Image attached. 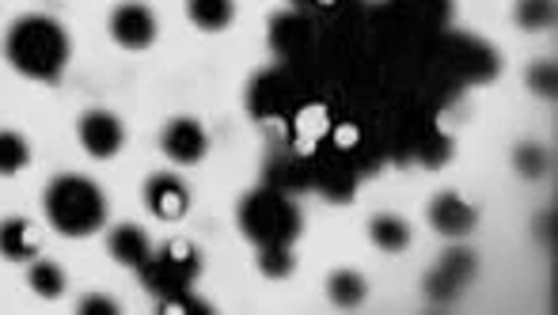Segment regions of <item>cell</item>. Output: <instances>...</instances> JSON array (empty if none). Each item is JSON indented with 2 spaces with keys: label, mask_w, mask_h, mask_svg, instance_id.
<instances>
[{
  "label": "cell",
  "mask_w": 558,
  "mask_h": 315,
  "mask_svg": "<svg viewBox=\"0 0 558 315\" xmlns=\"http://www.w3.org/2000/svg\"><path fill=\"white\" fill-rule=\"evenodd\" d=\"M301 228H304L301 209L281 191H274V186L251 191L240 202V232L255 247H289L301 235Z\"/></svg>",
  "instance_id": "3957f363"
},
{
  "label": "cell",
  "mask_w": 558,
  "mask_h": 315,
  "mask_svg": "<svg viewBox=\"0 0 558 315\" xmlns=\"http://www.w3.org/2000/svg\"><path fill=\"white\" fill-rule=\"evenodd\" d=\"M327 296H331L335 308L353 312V308H361V304H365L368 286H365V278H361V274H353V270H335L331 278H327Z\"/></svg>",
  "instance_id": "9a60e30c"
},
{
  "label": "cell",
  "mask_w": 558,
  "mask_h": 315,
  "mask_svg": "<svg viewBox=\"0 0 558 315\" xmlns=\"http://www.w3.org/2000/svg\"><path fill=\"white\" fill-rule=\"evenodd\" d=\"M76 137H81L84 153L96 156V160H111L122 153L125 145V125L122 118L111 110H88V114L76 122Z\"/></svg>",
  "instance_id": "5b68a950"
},
{
  "label": "cell",
  "mask_w": 558,
  "mask_h": 315,
  "mask_svg": "<svg viewBox=\"0 0 558 315\" xmlns=\"http://www.w3.org/2000/svg\"><path fill=\"white\" fill-rule=\"evenodd\" d=\"M43 209L53 232L69 240L96 235L107 225V198L88 175H58L43 194Z\"/></svg>",
  "instance_id": "7a4b0ae2"
},
{
  "label": "cell",
  "mask_w": 558,
  "mask_h": 315,
  "mask_svg": "<svg viewBox=\"0 0 558 315\" xmlns=\"http://www.w3.org/2000/svg\"><path fill=\"white\" fill-rule=\"evenodd\" d=\"M513 20H517V27L532 31V35H539V31H551L555 20H558L555 0H517Z\"/></svg>",
  "instance_id": "e0dca14e"
},
{
  "label": "cell",
  "mask_w": 558,
  "mask_h": 315,
  "mask_svg": "<svg viewBox=\"0 0 558 315\" xmlns=\"http://www.w3.org/2000/svg\"><path fill=\"white\" fill-rule=\"evenodd\" d=\"M308 31L312 27L304 15H278L270 23V46L278 53H286V58H293V53H301L308 46Z\"/></svg>",
  "instance_id": "4fadbf2b"
},
{
  "label": "cell",
  "mask_w": 558,
  "mask_h": 315,
  "mask_svg": "<svg viewBox=\"0 0 558 315\" xmlns=\"http://www.w3.org/2000/svg\"><path fill=\"white\" fill-rule=\"evenodd\" d=\"M529 92L532 96H539V99H555L558 96V69H555V61L551 58H539V61H532L529 65Z\"/></svg>",
  "instance_id": "44dd1931"
},
{
  "label": "cell",
  "mask_w": 558,
  "mask_h": 315,
  "mask_svg": "<svg viewBox=\"0 0 558 315\" xmlns=\"http://www.w3.org/2000/svg\"><path fill=\"white\" fill-rule=\"evenodd\" d=\"M76 312L81 315H118L122 308L111 301V296H104V293H88V296H81V304H76Z\"/></svg>",
  "instance_id": "cb8c5ba5"
},
{
  "label": "cell",
  "mask_w": 558,
  "mask_h": 315,
  "mask_svg": "<svg viewBox=\"0 0 558 315\" xmlns=\"http://www.w3.org/2000/svg\"><path fill=\"white\" fill-rule=\"evenodd\" d=\"M186 15L198 31H225L235 20V0H186Z\"/></svg>",
  "instance_id": "5bb4252c"
},
{
  "label": "cell",
  "mask_w": 558,
  "mask_h": 315,
  "mask_svg": "<svg viewBox=\"0 0 558 315\" xmlns=\"http://www.w3.org/2000/svg\"><path fill=\"white\" fill-rule=\"evenodd\" d=\"M107 251H111L114 263L130 266V270H141V266L148 263V255H153V243H148L145 228L118 225L114 232H111V240H107Z\"/></svg>",
  "instance_id": "30bf717a"
},
{
  "label": "cell",
  "mask_w": 558,
  "mask_h": 315,
  "mask_svg": "<svg viewBox=\"0 0 558 315\" xmlns=\"http://www.w3.org/2000/svg\"><path fill=\"white\" fill-rule=\"evenodd\" d=\"M27 281L43 301H61V293H65V270L50 258H31Z\"/></svg>",
  "instance_id": "2e32d148"
},
{
  "label": "cell",
  "mask_w": 558,
  "mask_h": 315,
  "mask_svg": "<svg viewBox=\"0 0 558 315\" xmlns=\"http://www.w3.org/2000/svg\"><path fill=\"white\" fill-rule=\"evenodd\" d=\"M160 312H163V315H175V312H186V315H214V304L198 301V296H194L191 289H186V293L160 301Z\"/></svg>",
  "instance_id": "603a6c76"
},
{
  "label": "cell",
  "mask_w": 558,
  "mask_h": 315,
  "mask_svg": "<svg viewBox=\"0 0 558 315\" xmlns=\"http://www.w3.org/2000/svg\"><path fill=\"white\" fill-rule=\"evenodd\" d=\"M258 270L266 278L281 281L296 270V258H293V247H258Z\"/></svg>",
  "instance_id": "7402d4cb"
},
{
  "label": "cell",
  "mask_w": 558,
  "mask_h": 315,
  "mask_svg": "<svg viewBox=\"0 0 558 315\" xmlns=\"http://www.w3.org/2000/svg\"><path fill=\"white\" fill-rule=\"evenodd\" d=\"M27 163H31L27 137H23V133H15V130H0V175H4V179L20 175Z\"/></svg>",
  "instance_id": "ac0fdd59"
},
{
  "label": "cell",
  "mask_w": 558,
  "mask_h": 315,
  "mask_svg": "<svg viewBox=\"0 0 558 315\" xmlns=\"http://www.w3.org/2000/svg\"><path fill=\"white\" fill-rule=\"evenodd\" d=\"M532 228H536V240L544 243V247H555V209L539 213L536 225H532Z\"/></svg>",
  "instance_id": "d4e9b609"
},
{
  "label": "cell",
  "mask_w": 558,
  "mask_h": 315,
  "mask_svg": "<svg viewBox=\"0 0 558 315\" xmlns=\"http://www.w3.org/2000/svg\"><path fill=\"white\" fill-rule=\"evenodd\" d=\"M69 58H73V43H69V31L53 15H20L4 35V61L27 81H61Z\"/></svg>",
  "instance_id": "6da1fadb"
},
{
  "label": "cell",
  "mask_w": 558,
  "mask_h": 315,
  "mask_svg": "<svg viewBox=\"0 0 558 315\" xmlns=\"http://www.w3.org/2000/svg\"><path fill=\"white\" fill-rule=\"evenodd\" d=\"M145 206L153 217L160 220H183L186 209H191V191L179 175H153L145 183Z\"/></svg>",
  "instance_id": "9c48e42d"
},
{
  "label": "cell",
  "mask_w": 558,
  "mask_h": 315,
  "mask_svg": "<svg viewBox=\"0 0 558 315\" xmlns=\"http://www.w3.org/2000/svg\"><path fill=\"white\" fill-rule=\"evenodd\" d=\"M206 148H209V137L194 118H171V122L163 125L160 153L168 156L175 168H194V163H202Z\"/></svg>",
  "instance_id": "8992f818"
},
{
  "label": "cell",
  "mask_w": 558,
  "mask_h": 315,
  "mask_svg": "<svg viewBox=\"0 0 558 315\" xmlns=\"http://www.w3.org/2000/svg\"><path fill=\"white\" fill-rule=\"evenodd\" d=\"M368 240L380 251H388V255H403L411 247V225L403 217H396V213H376L368 220Z\"/></svg>",
  "instance_id": "7c38bea8"
},
{
  "label": "cell",
  "mask_w": 558,
  "mask_h": 315,
  "mask_svg": "<svg viewBox=\"0 0 558 315\" xmlns=\"http://www.w3.org/2000/svg\"><path fill=\"white\" fill-rule=\"evenodd\" d=\"M111 38L122 50H148L156 43V15L145 4H118L111 12Z\"/></svg>",
  "instance_id": "ba28073f"
},
{
  "label": "cell",
  "mask_w": 558,
  "mask_h": 315,
  "mask_svg": "<svg viewBox=\"0 0 558 315\" xmlns=\"http://www.w3.org/2000/svg\"><path fill=\"white\" fill-rule=\"evenodd\" d=\"M513 168L521 171L524 179H544V175H551L555 156H551V148H544V145H517Z\"/></svg>",
  "instance_id": "d6986e66"
},
{
  "label": "cell",
  "mask_w": 558,
  "mask_h": 315,
  "mask_svg": "<svg viewBox=\"0 0 558 315\" xmlns=\"http://www.w3.org/2000/svg\"><path fill=\"white\" fill-rule=\"evenodd\" d=\"M437 270H445L448 278L456 281V286H468L471 278H475V270H478V263H475V255H471L468 247H460V243H452V247L441 255V263H437Z\"/></svg>",
  "instance_id": "ffe728a7"
},
{
  "label": "cell",
  "mask_w": 558,
  "mask_h": 315,
  "mask_svg": "<svg viewBox=\"0 0 558 315\" xmlns=\"http://www.w3.org/2000/svg\"><path fill=\"white\" fill-rule=\"evenodd\" d=\"M198 274H202V251L186 240L163 243V247L153 251L148 263L141 266V281H145V289H153L160 301L186 293V289L198 281Z\"/></svg>",
  "instance_id": "277c9868"
},
{
  "label": "cell",
  "mask_w": 558,
  "mask_h": 315,
  "mask_svg": "<svg viewBox=\"0 0 558 315\" xmlns=\"http://www.w3.org/2000/svg\"><path fill=\"white\" fill-rule=\"evenodd\" d=\"M293 8H319V4H327V0H289Z\"/></svg>",
  "instance_id": "484cf974"
},
{
  "label": "cell",
  "mask_w": 558,
  "mask_h": 315,
  "mask_svg": "<svg viewBox=\"0 0 558 315\" xmlns=\"http://www.w3.org/2000/svg\"><path fill=\"white\" fill-rule=\"evenodd\" d=\"M0 255L8 263H31L38 255V235H35V225L23 217H8L0 220Z\"/></svg>",
  "instance_id": "8fae6325"
},
{
  "label": "cell",
  "mask_w": 558,
  "mask_h": 315,
  "mask_svg": "<svg viewBox=\"0 0 558 315\" xmlns=\"http://www.w3.org/2000/svg\"><path fill=\"white\" fill-rule=\"evenodd\" d=\"M426 217H429V228H434L437 235H445V240H463V235H471L478 225V209L456 191L437 194V198L429 202Z\"/></svg>",
  "instance_id": "52a82bcc"
}]
</instances>
